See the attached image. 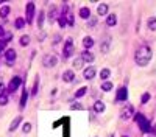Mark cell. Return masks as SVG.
I'll return each instance as SVG.
<instances>
[{
    "instance_id": "1",
    "label": "cell",
    "mask_w": 156,
    "mask_h": 137,
    "mask_svg": "<svg viewBox=\"0 0 156 137\" xmlns=\"http://www.w3.org/2000/svg\"><path fill=\"white\" fill-rule=\"evenodd\" d=\"M151 56H153V53H151V48L148 47V45H141V47L136 50V53H134L136 64H137V66H141V67H145L147 64L150 62Z\"/></svg>"
},
{
    "instance_id": "2",
    "label": "cell",
    "mask_w": 156,
    "mask_h": 137,
    "mask_svg": "<svg viewBox=\"0 0 156 137\" xmlns=\"http://www.w3.org/2000/svg\"><path fill=\"white\" fill-rule=\"evenodd\" d=\"M42 64H44V67L52 69V67H55L58 64V58L55 56V54H45L44 59H42Z\"/></svg>"
},
{
    "instance_id": "3",
    "label": "cell",
    "mask_w": 156,
    "mask_h": 137,
    "mask_svg": "<svg viewBox=\"0 0 156 137\" xmlns=\"http://www.w3.org/2000/svg\"><path fill=\"white\" fill-rule=\"evenodd\" d=\"M134 115V106H123L120 111V118L122 120H130V118Z\"/></svg>"
},
{
    "instance_id": "4",
    "label": "cell",
    "mask_w": 156,
    "mask_h": 137,
    "mask_svg": "<svg viewBox=\"0 0 156 137\" xmlns=\"http://www.w3.org/2000/svg\"><path fill=\"white\" fill-rule=\"evenodd\" d=\"M21 84H22V78L21 76H13L10 86H8V92H14V90H17Z\"/></svg>"
},
{
    "instance_id": "5",
    "label": "cell",
    "mask_w": 156,
    "mask_h": 137,
    "mask_svg": "<svg viewBox=\"0 0 156 137\" xmlns=\"http://www.w3.org/2000/svg\"><path fill=\"white\" fill-rule=\"evenodd\" d=\"M72 53H73V39L69 38L66 41V45H64V56L69 58V56H72Z\"/></svg>"
},
{
    "instance_id": "6",
    "label": "cell",
    "mask_w": 156,
    "mask_h": 137,
    "mask_svg": "<svg viewBox=\"0 0 156 137\" xmlns=\"http://www.w3.org/2000/svg\"><path fill=\"white\" fill-rule=\"evenodd\" d=\"M95 75H97V70H95L94 66H89V67H86V69L83 70V76H84L86 79H94Z\"/></svg>"
},
{
    "instance_id": "7",
    "label": "cell",
    "mask_w": 156,
    "mask_h": 137,
    "mask_svg": "<svg viewBox=\"0 0 156 137\" xmlns=\"http://www.w3.org/2000/svg\"><path fill=\"white\" fill-rule=\"evenodd\" d=\"M33 16H34V3L28 2V3H27V22H28V23H31Z\"/></svg>"
},
{
    "instance_id": "8",
    "label": "cell",
    "mask_w": 156,
    "mask_h": 137,
    "mask_svg": "<svg viewBox=\"0 0 156 137\" xmlns=\"http://www.w3.org/2000/svg\"><path fill=\"white\" fill-rule=\"evenodd\" d=\"M73 79H75V73H73V70H66L62 73V81H64V83H73Z\"/></svg>"
},
{
    "instance_id": "9",
    "label": "cell",
    "mask_w": 156,
    "mask_h": 137,
    "mask_svg": "<svg viewBox=\"0 0 156 137\" xmlns=\"http://www.w3.org/2000/svg\"><path fill=\"white\" fill-rule=\"evenodd\" d=\"M80 56H81V59H83L84 62H94V59H95V56H94V54L91 53L89 50L81 51V54H80Z\"/></svg>"
},
{
    "instance_id": "10",
    "label": "cell",
    "mask_w": 156,
    "mask_h": 137,
    "mask_svg": "<svg viewBox=\"0 0 156 137\" xmlns=\"http://www.w3.org/2000/svg\"><path fill=\"white\" fill-rule=\"evenodd\" d=\"M5 56H6V62L8 64H13L16 61V50L14 48H8L6 53H5Z\"/></svg>"
},
{
    "instance_id": "11",
    "label": "cell",
    "mask_w": 156,
    "mask_h": 137,
    "mask_svg": "<svg viewBox=\"0 0 156 137\" xmlns=\"http://www.w3.org/2000/svg\"><path fill=\"white\" fill-rule=\"evenodd\" d=\"M21 123H22V117L19 115V117H16L14 120L11 122L10 128H8V131H10V132H14V131L17 129V128H19V125H21Z\"/></svg>"
},
{
    "instance_id": "12",
    "label": "cell",
    "mask_w": 156,
    "mask_h": 137,
    "mask_svg": "<svg viewBox=\"0 0 156 137\" xmlns=\"http://www.w3.org/2000/svg\"><path fill=\"white\" fill-rule=\"evenodd\" d=\"M108 11H109V5L108 3H100L98 8H97V14L98 16H108Z\"/></svg>"
},
{
    "instance_id": "13",
    "label": "cell",
    "mask_w": 156,
    "mask_h": 137,
    "mask_svg": "<svg viewBox=\"0 0 156 137\" xmlns=\"http://www.w3.org/2000/svg\"><path fill=\"white\" fill-rule=\"evenodd\" d=\"M105 109H106V106H105V103L102 101V100H97V101L94 103V111L95 112L102 114V112H105Z\"/></svg>"
},
{
    "instance_id": "14",
    "label": "cell",
    "mask_w": 156,
    "mask_h": 137,
    "mask_svg": "<svg viewBox=\"0 0 156 137\" xmlns=\"http://www.w3.org/2000/svg\"><path fill=\"white\" fill-rule=\"evenodd\" d=\"M56 17H58V10H56V6H52L50 11H49V22L53 23L56 20Z\"/></svg>"
},
{
    "instance_id": "15",
    "label": "cell",
    "mask_w": 156,
    "mask_h": 137,
    "mask_svg": "<svg viewBox=\"0 0 156 137\" xmlns=\"http://www.w3.org/2000/svg\"><path fill=\"white\" fill-rule=\"evenodd\" d=\"M78 14H80V17H81V19H91V10H89V8H86V6L80 8Z\"/></svg>"
},
{
    "instance_id": "16",
    "label": "cell",
    "mask_w": 156,
    "mask_h": 137,
    "mask_svg": "<svg viewBox=\"0 0 156 137\" xmlns=\"http://www.w3.org/2000/svg\"><path fill=\"white\" fill-rule=\"evenodd\" d=\"M147 28L150 31H156V17L154 16L148 17V20H147Z\"/></svg>"
},
{
    "instance_id": "17",
    "label": "cell",
    "mask_w": 156,
    "mask_h": 137,
    "mask_svg": "<svg viewBox=\"0 0 156 137\" xmlns=\"http://www.w3.org/2000/svg\"><path fill=\"white\" fill-rule=\"evenodd\" d=\"M126 98H128L126 87H120V89H119V92H117V100H119V101H125Z\"/></svg>"
},
{
    "instance_id": "18",
    "label": "cell",
    "mask_w": 156,
    "mask_h": 137,
    "mask_svg": "<svg viewBox=\"0 0 156 137\" xmlns=\"http://www.w3.org/2000/svg\"><path fill=\"white\" fill-rule=\"evenodd\" d=\"M83 47H84L86 50H89V48L94 47V39L91 38V36H86V38L83 39Z\"/></svg>"
},
{
    "instance_id": "19",
    "label": "cell",
    "mask_w": 156,
    "mask_h": 137,
    "mask_svg": "<svg viewBox=\"0 0 156 137\" xmlns=\"http://www.w3.org/2000/svg\"><path fill=\"white\" fill-rule=\"evenodd\" d=\"M117 23V16L116 14H108L106 16V25L108 26H114Z\"/></svg>"
},
{
    "instance_id": "20",
    "label": "cell",
    "mask_w": 156,
    "mask_h": 137,
    "mask_svg": "<svg viewBox=\"0 0 156 137\" xmlns=\"http://www.w3.org/2000/svg\"><path fill=\"white\" fill-rule=\"evenodd\" d=\"M84 67V61L81 59V56H78V58H75L73 59V69H78V70H81Z\"/></svg>"
},
{
    "instance_id": "21",
    "label": "cell",
    "mask_w": 156,
    "mask_h": 137,
    "mask_svg": "<svg viewBox=\"0 0 156 137\" xmlns=\"http://www.w3.org/2000/svg\"><path fill=\"white\" fill-rule=\"evenodd\" d=\"M109 47H111V39L106 38V41L102 42V47H100V50H102V53H108V51H109Z\"/></svg>"
},
{
    "instance_id": "22",
    "label": "cell",
    "mask_w": 156,
    "mask_h": 137,
    "mask_svg": "<svg viewBox=\"0 0 156 137\" xmlns=\"http://www.w3.org/2000/svg\"><path fill=\"white\" fill-rule=\"evenodd\" d=\"M10 11H11V8L8 6V5L2 6V8H0V17H3V19H6V17H8V14H10Z\"/></svg>"
},
{
    "instance_id": "23",
    "label": "cell",
    "mask_w": 156,
    "mask_h": 137,
    "mask_svg": "<svg viewBox=\"0 0 156 137\" xmlns=\"http://www.w3.org/2000/svg\"><path fill=\"white\" fill-rule=\"evenodd\" d=\"M44 20H45V13H44V11H39V14H38V26H39V30H42Z\"/></svg>"
},
{
    "instance_id": "24",
    "label": "cell",
    "mask_w": 156,
    "mask_h": 137,
    "mask_svg": "<svg viewBox=\"0 0 156 137\" xmlns=\"http://www.w3.org/2000/svg\"><path fill=\"white\" fill-rule=\"evenodd\" d=\"M30 36L28 34H24V36H21V39H19V44L22 45V47H27V45H28L30 44Z\"/></svg>"
},
{
    "instance_id": "25",
    "label": "cell",
    "mask_w": 156,
    "mask_h": 137,
    "mask_svg": "<svg viewBox=\"0 0 156 137\" xmlns=\"http://www.w3.org/2000/svg\"><path fill=\"white\" fill-rule=\"evenodd\" d=\"M100 87H102V90H103V92H109V90L113 89V83H111V81H103V83H102V86H100Z\"/></svg>"
},
{
    "instance_id": "26",
    "label": "cell",
    "mask_w": 156,
    "mask_h": 137,
    "mask_svg": "<svg viewBox=\"0 0 156 137\" xmlns=\"http://www.w3.org/2000/svg\"><path fill=\"white\" fill-rule=\"evenodd\" d=\"M109 76H111V70L109 69H103L102 72H100V78H102L103 81H108Z\"/></svg>"
},
{
    "instance_id": "27",
    "label": "cell",
    "mask_w": 156,
    "mask_h": 137,
    "mask_svg": "<svg viewBox=\"0 0 156 137\" xmlns=\"http://www.w3.org/2000/svg\"><path fill=\"white\" fill-rule=\"evenodd\" d=\"M86 92H88V87H81V89H78L77 92H75V98H81Z\"/></svg>"
},
{
    "instance_id": "28",
    "label": "cell",
    "mask_w": 156,
    "mask_h": 137,
    "mask_svg": "<svg viewBox=\"0 0 156 137\" xmlns=\"http://www.w3.org/2000/svg\"><path fill=\"white\" fill-rule=\"evenodd\" d=\"M31 123H24V126H22V132L24 134H30L31 132Z\"/></svg>"
},
{
    "instance_id": "29",
    "label": "cell",
    "mask_w": 156,
    "mask_h": 137,
    "mask_svg": "<svg viewBox=\"0 0 156 137\" xmlns=\"http://www.w3.org/2000/svg\"><path fill=\"white\" fill-rule=\"evenodd\" d=\"M14 25H16V28H24V26H25V20L22 19V17H17V20L14 22Z\"/></svg>"
},
{
    "instance_id": "30",
    "label": "cell",
    "mask_w": 156,
    "mask_h": 137,
    "mask_svg": "<svg viewBox=\"0 0 156 137\" xmlns=\"http://www.w3.org/2000/svg\"><path fill=\"white\" fill-rule=\"evenodd\" d=\"M27 97H28V92H27V90H24V94H22V100H21V109H24V107H25Z\"/></svg>"
},
{
    "instance_id": "31",
    "label": "cell",
    "mask_w": 156,
    "mask_h": 137,
    "mask_svg": "<svg viewBox=\"0 0 156 137\" xmlns=\"http://www.w3.org/2000/svg\"><path fill=\"white\" fill-rule=\"evenodd\" d=\"M8 101H10V100H8V95H6V94H5V95H0V106L8 104Z\"/></svg>"
},
{
    "instance_id": "32",
    "label": "cell",
    "mask_w": 156,
    "mask_h": 137,
    "mask_svg": "<svg viewBox=\"0 0 156 137\" xmlns=\"http://www.w3.org/2000/svg\"><path fill=\"white\" fill-rule=\"evenodd\" d=\"M148 100H150V94H148V92H145V94L141 97V103L144 104V103H147V101H148Z\"/></svg>"
},
{
    "instance_id": "33",
    "label": "cell",
    "mask_w": 156,
    "mask_h": 137,
    "mask_svg": "<svg viewBox=\"0 0 156 137\" xmlns=\"http://www.w3.org/2000/svg\"><path fill=\"white\" fill-rule=\"evenodd\" d=\"M70 107L73 109V111H81V109H83V106H81L80 103H73V104H72Z\"/></svg>"
},
{
    "instance_id": "34",
    "label": "cell",
    "mask_w": 156,
    "mask_h": 137,
    "mask_svg": "<svg viewBox=\"0 0 156 137\" xmlns=\"http://www.w3.org/2000/svg\"><path fill=\"white\" fill-rule=\"evenodd\" d=\"M95 25H97V19H95V17H94V19H89V22H88L89 28H91V26H95Z\"/></svg>"
},
{
    "instance_id": "35",
    "label": "cell",
    "mask_w": 156,
    "mask_h": 137,
    "mask_svg": "<svg viewBox=\"0 0 156 137\" xmlns=\"http://www.w3.org/2000/svg\"><path fill=\"white\" fill-rule=\"evenodd\" d=\"M59 42H61V36L56 34V36L53 38V45H56V44H59Z\"/></svg>"
},
{
    "instance_id": "36",
    "label": "cell",
    "mask_w": 156,
    "mask_h": 137,
    "mask_svg": "<svg viewBox=\"0 0 156 137\" xmlns=\"http://www.w3.org/2000/svg\"><path fill=\"white\" fill-rule=\"evenodd\" d=\"M5 92H6L5 84H3V83H0V95H5Z\"/></svg>"
},
{
    "instance_id": "37",
    "label": "cell",
    "mask_w": 156,
    "mask_h": 137,
    "mask_svg": "<svg viewBox=\"0 0 156 137\" xmlns=\"http://www.w3.org/2000/svg\"><path fill=\"white\" fill-rule=\"evenodd\" d=\"M66 19H67V23H69V25H73V16H72L70 13H69V16L66 17Z\"/></svg>"
},
{
    "instance_id": "38",
    "label": "cell",
    "mask_w": 156,
    "mask_h": 137,
    "mask_svg": "<svg viewBox=\"0 0 156 137\" xmlns=\"http://www.w3.org/2000/svg\"><path fill=\"white\" fill-rule=\"evenodd\" d=\"M58 22H59V25H61V26H64V25L67 23V20H66V17H59V19H58Z\"/></svg>"
},
{
    "instance_id": "39",
    "label": "cell",
    "mask_w": 156,
    "mask_h": 137,
    "mask_svg": "<svg viewBox=\"0 0 156 137\" xmlns=\"http://www.w3.org/2000/svg\"><path fill=\"white\" fill-rule=\"evenodd\" d=\"M36 92H38V78H36V83H34V87H33L31 95H36Z\"/></svg>"
},
{
    "instance_id": "40",
    "label": "cell",
    "mask_w": 156,
    "mask_h": 137,
    "mask_svg": "<svg viewBox=\"0 0 156 137\" xmlns=\"http://www.w3.org/2000/svg\"><path fill=\"white\" fill-rule=\"evenodd\" d=\"M3 36H5V30H3V26L0 25V38H3Z\"/></svg>"
},
{
    "instance_id": "41",
    "label": "cell",
    "mask_w": 156,
    "mask_h": 137,
    "mask_svg": "<svg viewBox=\"0 0 156 137\" xmlns=\"http://www.w3.org/2000/svg\"><path fill=\"white\" fill-rule=\"evenodd\" d=\"M5 44H6L5 41H2V39H0V50H3V48H5Z\"/></svg>"
},
{
    "instance_id": "42",
    "label": "cell",
    "mask_w": 156,
    "mask_h": 137,
    "mask_svg": "<svg viewBox=\"0 0 156 137\" xmlns=\"http://www.w3.org/2000/svg\"><path fill=\"white\" fill-rule=\"evenodd\" d=\"M38 39H39V41L45 39V33H39V36H38Z\"/></svg>"
},
{
    "instance_id": "43",
    "label": "cell",
    "mask_w": 156,
    "mask_h": 137,
    "mask_svg": "<svg viewBox=\"0 0 156 137\" xmlns=\"http://www.w3.org/2000/svg\"><path fill=\"white\" fill-rule=\"evenodd\" d=\"M123 137H126V135H123Z\"/></svg>"
},
{
    "instance_id": "44",
    "label": "cell",
    "mask_w": 156,
    "mask_h": 137,
    "mask_svg": "<svg viewBox=\"0 0 156 137\" xmlns=\"http://www.w3.org/2000/svg\"><path fill=\"white\" fill-rule=\"evenodd\" d=\"M111 137H113V135H111Z\"/></svg>"
},
{
    "instance_id": "45",
    "label": "cell",
    "mask_w": 156,
    "mask_h": 137,
    "mask_svg": "<svg viewBox=\"0 0 156 137\" xmlns=\"http://www.w3.org/2000/svg\"><path fill=\"white\" fill-rule=\"evenodd\" d=\"M150 137H151V135H150Z\"/></svg>"
}]
</instances>
